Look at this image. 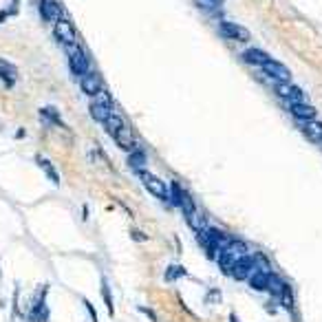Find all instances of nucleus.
Segmentation results:
<instances>
[{
	"label": "nucleus",
	"mask_w": 322,
	"mask_h": 322,
	"mask_svg": "<svg viewBox=\"0 0 322 322\" xmlns=\"http://www.w3.org/2000/svg\"><path fill=\"white\" fill-rule=\"evenodd\" d=\"M139 179H142L144 188L153 194V197H157L159 201H170V186H166L163 179L155 177L153 172H146V170H139Z\"/></svg>",
	"instance_id": "nucleus-1"
},
{
	"label": "nucleus",
	"mask_w": 322,
	"mask_h": 322,
	"mask_svg": "<svg viewBox=\"0 0 322 322\" xmlns=\"http://www.w3.org/2000/svg\"><path fill=\"white\" fill-rule=\"evenodd\" d=\"M66 53H69V66H71V71L75 73L77 77L86 75V73L90 71V64H88L86 53L82 51V47H80V44H71V47H66Z\"/></svg>",
	"instance_id": "nucleus-2"
},
{
	"label": "nucleus",
	"mask_w": 322,
	"mask_h": 322,
	"mask_svg": "<svg viewBox=\"0 0 322 322\" xmlns=\"http://www.w3.org/2000/svg\"><path fill=\"white\" fill-rule=\"evenodd\" d=\"M258 269V260L256 256H252V254H245V256H239L236 258V263L232 267V276L234 281H247L254 271Z\"/></svg>",
	"instance_id": "nucleus-3"
},
{
	"label": "nucleus",
	"mask_w": 322,
	"mask_h": 322,
	"mask_svg": "<svg viewBox=\"0 0 322 322\" xmlns=\"http://www.w3.org/2000/svg\"><path fill=\"white\" fill-rule=\"evenodd\" d=\"M276 95L281 97V100L285 102H289V104H300V102H305V90H302L300 86H296V84H291V82H276Z\"/></svg>",
	"instance_id": "nucleus-4"
},
{
	"label": "nucleus",
	"mask_w": 322,
	"mask_h": 322,
	"mask_svg": "<svg viewBox=\"0 0 322 322\" xmlns=\"http://www.w3.org/2000/svg\"><path fill=\"white\" fill-rule=\"evenodd\" d=\"M218 31L225 35V38H229V40H239V42H247V40L252 38V33L247 31L245 27H241V24H236V22H227V20L218 22Z\"/></svg>",
	"instance_id": "nucleus-5"
},
{
	"label": "nucleus",
	"mask_w": 322,
	"mask_h": 322,
	"mask_svg": "<svg viewBox=\"0 0 322 322\" xmlns=\"http://www.w3.org/2000/svg\"><path fill=\"white\" fill-rule=\"evenodd\" d=\"M53 33H56V38L62 42L64 47H71V44H77V38H75V29H73V24L69 20H60L53 24Z\"/></svg>",
	"instance_id": "nucleus-6"
},
{
	"label": "nucleus",
	"mask_w": 322,
	"mask_h": 322,
	"mask_svg": "<svg viewBox=\"0 0 322 322\" xmlns=\"http://www.w3.org/2000/svg\"><path fill=\"white\" fill-rule=\"evenodd\" d=\"M203 234H205V239H208V243L212 247H214L216 252H221V250H225V247L232 243V236H229L225 229H218V227H205L203 229Z\"/></svg>",
	"instance_id": "nucleus-7"
},
{
	"label": "nucleus",
	"mask_w": 322,
	"mask_h": 322,
	"mask_svg": "<svg viewBox=\"0 0 322 322\" xmlns=\"http://www.w3.org/2000/svg\"><path fill=\"white\" fill-rule=\"evenodd\" d=\"M265 75L271 77L274 82H291V71L285 66L283 62H276V60H269L265 66H263Z\"/></svg>",
	"instance_id": "nucleus-8"
},
{
	"label": "nucleus",
	"mask_w": 322,
	"mask_h": 322,
	"mask_svg": "<svg viewBox=\"0 0 322 322\" xmlns=\"http://www.w3.org/2000/svg\"><path fill=\"white\" fill-rule=\"evenodd\" d=\"M80 86H82L84 93L90 95V97H95L97 93H102V90H104L102 77L97 75V73H93V71H88L86 75H82V77H80Z\"/></svg>",
	"instance_id": "nucleus-9"
},
{
	"label": "nucleus",
	"mask_w": 322,
	"mask_h": 322,
	"mask_svg": "<svg viewBox=\"0 0 322 322\" xmlns=\"http://www.w3.org/2000/svg\"><path fill=\"white\" fill-rule=\"evenodd\" d=\"M40 16L47 22L56 24L60 20V16H62V7H60L58 0H40Z\"/></svg>",
	"instance_id": "nucleus-10"
},
{
	"label": "nucleus",
	"mask_w": 322,
	"mask_h": 322,
	"mask_svg": "<svg viewBox=\"0 0 322 322\" xmlns=\"http://www.w3.org/2000/svg\"><path fill=\"white\" fill-rule=\"evenodd\" d=\"M289 111H291V115H294L296 119H300V121H313L315 115H318V111H315L311 104H307V102H300V104H289Z\"/></svg>",
	"instance_id": "nucleus-11"
},
{
	"label": "nucleus",
	"mask_w": 322,
	"mask_h": 322,
	"mask_svg": "<svg viewBox=\"0 0 322 322\" xmlns=\"http://www.w3.org/2000/svg\"><path fill=\"white\" fill-rule=\"evenodd\" d=\"M113 139H115V144H117L121 150H126V153H132V150L137 148V139L128 128H126V126L119 132H115Z\"/></svg>",
	"instance_id": "nucleus-12"
},
{
	"label": "nucleus",
	"mask_w": 322,
	"mask_h": 322,
	"mask_svg": "<svg viewBox=\"0 0 322 322\" xmlns=\"http://www.w3.org/2000/svg\"><path fill=\"white\" fill-rule=\"evenodd\" d=\"M236 258H239V256H236L232 250H227V247H225V250H221V252H218V256H216L218 269H221L225 276H229V274H232V267L236 263Z\"/></svg>",
	"instance_id": "nucleus-13"
},
{
	"label": "nucleus",
	"mask_w": 322,
	"mask_h": 322,
	"mask_svg": "<svg viewBox=\"0 0 322 322\" xmlns=\"http://www.w3.org/2000/svg\"><path fill=\"white\" fill-rule=\"evenodd\" d=\"M243 60H245L247 64H254V66H265L267 62H269V53H265L263 49H247L245 53H243Z\"/></svg>",
	"instance_id": "nucleus-14"
},
{
	"label": "nucleus",
	"mask_w": 322,
	"mask_h": 322,
	"mask_svg": "<svg viewBox=\"0 0 322 322\" xmlns=\"http://www.w3.org/2000/svg\"><path fill=\"white\" fill-rule=\"evenodd\" d=\"M269 274H271V271L256 269L250 278H247V283H250V289H254V291H267V285H269Z\"/></svg>",
	"instance_id": "nucleus-15"
},
{
	"label": "nucleus",
	"mask_w": 322,
	"mask_h": 322,
	"mask_svg": "<svg viewBox=\"0 0 322 322\" xmlns=\"http://www.w3.org/2000/svg\"><path fill=\"white\" fill-rule=\"evenodd\" d=\"M0 80L5 82V86L11 88L16 84L18 80V71H16V66L7 62V60H0Z\"/></svg>",
	"instance_id": "nucleus-16"
},
{
	"label": "nucleus",
	"mask_w": 322,
	"mask_h": 322,
	"mask_svg": "<svg viewBox=\"0 0 322 322\" xmlns=\"http://www.w3.org/2000/svg\"><path fill=\"white\" fill-rule=\"evenodd\" d=\"M88 113H90V117H93L95 121H104L113 115V106H106V104H102V102H90V106H88Z\"/></svg>",
	"instance_id": "nucleus-17"
},
{
	"label": "nucleus",
	"mask_w": 322,
	"mask_h": 322,
	"mask_svg": "<svg viewBox=\"0 0 322 322\" xmlns=\"http://www.w3.org/2000/svg\"><path fill=\"white\" fill-rule=\"evenodd\" d=\"M302 135H305L309 142H313V144H320L322 142V124L320 121H305L302 124Z\"/></svg>",
	"instance_id": "nucleus-18"
},
{
	"label": "nucleus",
	"mask_w": 322,
	"mask_h": 322,
	"mask_svg": "<svg viewBox=\"0 0 322 322\" xmlns=\"http://www.w3.org/2000/svg\"><path fill=\"white\" fill-rule=\"evenodd\" d=\"M285 287H287V283H285L278 274H274V271H271V274H269V285H267V291L278 298V296H281L283 291H285Z\"/></svg>",
	"instance_id": "nucleus-19"
},
{
	"label": "nucleus",
	"mask_w": 322,
	"mask_h": 322,
	"mask_svg": "<svg viewBox=\"0 0 322 322\" xmlns=\"http://www.w3.org/2000/svg\"><path fill=\"white\" fill-rule=\"evenodd\" d=\"M186 276H188V269L183 265H170V267H166V274H163L166 283H174V281L186 278Z\"/></svg>",
	"instance_id": "nucleus-20"
},
{
	"label": "nucleus",
	"mask_w": 322,
	"mask_h": 322,
	"mask_svg": "<svg viewBox=\"0 0 322 322\" xmlns=\"http://www.w3.org/2000/svg\"><path fill=\"white\" fill-rule=\"evenodd\" d=\"M146 161H148V157H146V153L144 150H139V148H135L132 153H128V166L130 168H135L137 172L142 170L144 166H146Z\"/></svg>",
	"instance_id": "nucleus-21"
},
{
	"label": "nucleus",
	"mask_w": 322,
	"mask_h": 322,
	"mask_svg": "<svg viewBox=\"0 0 322 322\" xmlns=\"http://www.w3.org/2000/svg\"><path fill=\"white\" fill-rule=\"evenodd\" d=\"M35 161H38V166H40V168L47 172V177L51 179L56 186H60V174L56 172V168H53V163L49 161V159H44V157H35Z\"/></svg>",
	"instance_id": "nucleus-22"
},
{
	"label": "nucleus",
	"mask_w": 322,
	"mask_h": 322,
	"mask_svg": "<svg viewBox=\"0 0 322 322\" xmlns=\"http://www.w3.org/2000/svg\"><path fill=\"white\" fill-rule=\"evenodd\" d=\"M104 128H106V132H108V135H115V132H119L121 128H124V119H121L119 117V115H111V117H108L106 121H104Z\"/></svg>",
	"instance_id": "nucleus-23"
},
{
	"label": "nucleus",
	"mask_w": 322,
	"mask_h": 322,
	"mask_svg": "<svg viewBox=\"0 0 322 322\" xmlns=\"http://www.w3.org/2000/svg\"><path fill=\"white\" fill-rule=\"evenodd\" d=\"M40 115H42V117H44L47 121H53V124H56V126H64V124H62V119H60V115H58V111H56V108H53V106L42 108V111H40Z\"/></svg>",
	"instance_id": "nucleus-24"
},
{
	"label": "nucleus",
	"mask_w": 322,
	"mask_h": 322,
	"mask_svg": "<svg viewBox=\"0 0 322 322\" xmlns=\"http://www.w3.org/2000/svg\"><path fill=\"white\" fill-rule=\"evenodd\" d=\"M102 298H104V305L108 309V313L115 315V305H113V296H111V289H108L106 281H102Z\"/></svg>",
	"instance_id": "nucleus-25"
},
{
	"label": "nucleus",
	"mask_w": 322,
	"mask_h": 322,
	"mask_svg": "<svg viewBox=\"0 0 322 322\" xmlns=\"http://www.w3.org/2000/svg\"><path fill=\"white\" fill-rule=\"evenodd\" d=\"M278 298H281V305H283L285 309H291V307H294V296H291L289 285H287V287H285V291H283L281 296H278Z\"/></svg>",
	"instance_id": "nucleus-26"
},
{
	"label": "nucleus",
	"mask_w": 322,
	"mask_h": 322,
	"mask_svg": "<svg viewBox=\"0 0 322 322\" xmlns=\"http://www.w3.org/2000/svg\"><path fill=\"white\" fill-rule=\"evenodd\" d=\"M221 291L218 289H210L208 291V296H205V302H208V305H216V302H221Z\"/></svg>",
	"instance_id": "nucleus-27"
},
{
	"label": "nucleus",
	"mask_w": 322,
	"mask_h": 322,
	"mask_svg": "<svg viewBox=\"0 0 322 322\" xmlns=\"http://www.w3.org/2000/svg\"><path fill=\"white\" fill-rule=\"evenodd\" d=\"M130 239H132V241H137V243H146V241H148V236L142 234L139 229L132 227V229H130Z\"/></svg>",
	"instance_id": "nucleus-28"
},
{
	"label": "nucleus",
	"mask_w": 322,
	"mask_h": 322,
	"mask_svg": "<svg viewBox=\"0 0 322 322\" xmlns=\"http://www.w3.org/2000/svg\"><path fill=\"white\" fill-rule=\"evenodd\" d=\"M84 302V307H86L88 309V313H90V320H93V322H97V311H95V309H93V305H90V302L88 300H82Z\"/></svg>",
	"instance_id": "nucleus-29"
},
{
	"label": "nucleus",
	"mask_w": 322,
	"mask_h": 322,
	"mask_svg": "<svg viewBox=\"0 0 322 322\" xmlns=\"http://www.w3.org/2000/svg\"><path fill=\"white\" fill-rule=\"evenodd\" d=\"M139 311H144V313L148 315V318L153 320V322H159V320H157V313L153 311V309H148V307H139Z\"/></svg>",
	"instance_id": "nucleus-30"
},
{
	"label": "nucleus",
	"mask_w": 322,
	"mask_h": 322,
	"mask_svg": "<svg viewBox=\"0 0 322 322\" xmlns=\"http://www.w3.org/2000/svg\"><path fill=\"white\" fill-rule=\"evenodd\" d=\"M199 3L205 5V7H216V5L221 3V0H199Z\"/></svg>",
	"instance_id": "nucleus-31"
},
{
	"label": "nucleus",
	"mask_w": 322,
	"mask_h": 322,
	"mask_svg": "<svg viewBox=\"0 0 322 322\" xmlns=\"http://www.w3.org/2000/svg\"><path fill=\"white\" fill-rule=\"evenodd\" d=\"M229 322H241V320L236 318V313H229Z\"/></svg>",
	"instance_id": "nucleus-32"
}]
</instances>
